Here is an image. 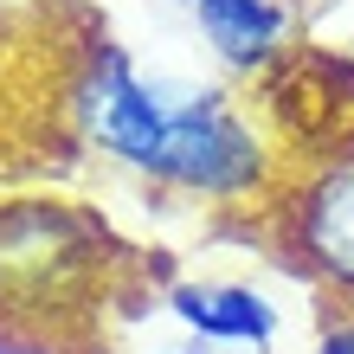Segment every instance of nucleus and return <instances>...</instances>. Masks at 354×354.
Wrapping results in <instances>:
<instances>
[{"mask_svg":"<svg viewBox=\"0 0 354 354\" xmlns=\"http://www.w3.org/2000/svg\"><path fill=\"white\" fill-rule=\"evenodd\" d=\"M187 7H194V0H187Z\"/></svg>","mask_w":354,"mask_h":354,"instance_id":"39448f33","label":"nucleus"},{"mask_svg":"<svg viewBox=\"0 0 354 354\" xmlns=\"http://www.w3.org/2000/svg\"><path fill=\"white\" fill-rule=\"evenodd\" d=\"M194 19H200L213 58L232 71H264L290 32L283 0H194Z\"/></svg>","mask_w":354,"mask_h":354,"instance_id":"7ed1b4c3","label":"nucleus"},{"mask_svg":"<svg viewBox=\"0 0 354 354\" xmlns=\"http://www.w3.org/2000/svg\"><path fill=\"white\" fill-rule=\"evenodd\" d=\"M168 316L206 348H252V354H264L283 328L277 303L239 277H180L168 290Z\"/></svg>","mask_w":354,"mask_h":354,"instance_id":"f03ea898","label":"nucleus"},{"mask_svg":"<svg viewBox=\"0 0 354 354\" xmlns=\"http://www.w3.org/2000/svg\"><path fill=\"white\" fill-rule=\"evenodd\" d=\"M316 354H354V316L328 322V328H322V342H316Z\"/></svg>","mask_w":354,"mask_h":354,"instance_id":"20e7f679","label":"nucleus"},{"mask_svg":"<svg viewBox=\"0 0 354 354\" xmlns=\"http://www.w3.org/2000/svg\"><path fill=\"white\" fill-rule=\"evenodd\" d=\"M290 245L309 277L354 309V155L303 180L290 200Z\"/></svg>","mask_w":354,"mask_h":354,"instance_id":"f257e3e1","label":"nucleus"}]
</instances>
